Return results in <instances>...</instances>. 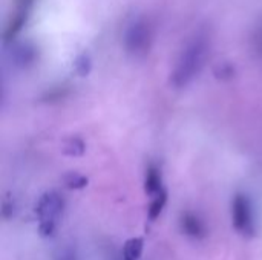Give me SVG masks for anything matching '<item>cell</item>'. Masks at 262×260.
Returning a JSON list of instances; mask_svg holds the SVG:
<instances>
[{
    "label": "cell",
    "mask_w": 262,
    "mask_h": 260,
    "mask_svg": "<svg viewBox=\"0 0 262 260\" xmlns=\"http://www.w3.org/2000/svg\"><path fill=\"white\" fill-rule=\"evenodd\" d=\"M63 211V199L55 192L45 193L37 205H35V215L38 219V234L43 239L54 238L57 231V221Z\"/></svg>",
    "instance_id": "cell-2"
},
{
    "label": "cell",
    "mask_w": 262,
    "mask_h": 260,
    "mask_svg": "<svg viewBox=\"0 0 262 260\" xmlns=\"http://www.w3.org/2000/svg\"><path fill=\"white\" fill-rule=\"evenodd\" d=\"M180 228L183 231V234H186L190 239L195 241H203L207 236V228L204 225V222L201 221V218L192 211H186L181 215L180 218Z\"/></svg>",
    "instance_id": "cell-5"
},
{
    "label": "cell",
    "mask_w": 262,
    "mask_h": 260,
    "mask_svg": "<svg viewBox=\"0 0 262 260\" xmlns=\"http://www.w3.org/2000/svg\"><path fill=\"white\" fill-rule=\"evenodd\" d=\"M232 224L243 238L255 236V218L252 202L246 195H236L232 201Z\"/></svg>",
    "instance_id": "cell-3"
},
{
    "label": "cell",
    "mask_w": 262,
    "mask_h": 260,
    "mask_svg": "<svg viewBox=\"0 0 262 260\" xmlns=\"http://www.w3.org/2000/svg\"><path fill=\"white\" fill-rule=\"evenodd\" d=\"M55 260H77V253L71 245H64L57 251Z\"/></svg>",
    "instance_id": "cell-9"
},
{
    "label": "cell",
    "mask_w": 262,
    "mask_h": 260,
    "mask_svg": "<svg viewBox=\"0 0 262 260\" xmlns=\"http://www.w3.org/2000/svg\"><path fill=\"white\" fill-rule=\"evenodd\" d=\"M209 37L203 34H196L183 49L175 70H173V84L177 87L187 86L203 69L204 61L209 54Z\"/></svg>",
    "instance_id": "cell-1"
},
{
    "label": "cell",
    "mask_w": 262,
    "mask_h": 260,
    "mask_svg": "<svg viewBox=\"0 0 262 260\" xmlns=\"http://www.w3.org/2000/svg\"><path fill=\"white\" fill-rule=\"evenodd\" d=\"M144 250L143 238H130L123 247V260H140Z\"/></svg>",
    "instance_id": "cell-6"
},
{
    "label": "cell",
    "mask_w": 262,
    "mask_h": 260,
    "mask_svg": "<svg viewBox=\"0 0 262 260\" xmlns=\"http://www.w3.org/2000/svg\"><path fill=\"white\" fill-rule=\"evenodd\" d=\"M86 184H88V179L83 178V176H78V175H69L68 179H66V185L69 188H75V190L83 188Z\"/></svg>",
    "instance_id": "cell-10"
},
{
    "label": "cell",
    "mask_w": 262,
    "mask_h": 260,
    "mask_svg": "<svg viewBox=\"0 0 262 260\" xmlns=\"http://www.w3.org/2000/svg\"><path fill=\"white\" fill-rule=\"evenodd\" d=\"M166 202H167V193L164 190H161L158 195H155V199L152 201L150 207H149V218L150 221H155L160 218V215L163 213L164 207H166Z\"/></svg>",
    "instance_id": "cell-7"
},
{
    "label": "cell",
    "mask_w": 262,
    "mask_h": 260,
    "mask_svg": "<svg viewBox=\"0 0 262 260\" xmlns=\"http://www.w3.org/2000/svg\"><path fill=\"white\" fill-rule=\"evenodd\" d=\"M146 192L149 195H158L161 192V179L160 173L155 169H150L146 175Z\"/></svg>",
    "instance_id": "cell-8"
},
{
    "label": "cell",
    "mask_w": 262,
    "mask_h": 260,
    "mask_svg": "<svg viewBox=\"0 0 262 260\" xmlns=\"http://www.w3.org/2000/svg\"><path fill=\"white\" fill-rule=\"evenodd\" d=\"M2 215H3L5 219H11V218H12V215H14V205H12L11 201H6V202L3 204V207H2Z\"/></svg>",
    "instance_id": "cell-11"
},
{
    "label": "cell",
    "mask_w": 262,
    "mask_h": 260,
    "mask_svg": "<svg viewBox=\"0 0 262 260\" xmlns=\"http://www.w3.org/2000/svg\"><path fill=\"white\" fill-rule=\"evenodd\" d=\"M152 40L150 26L144 20H135L129 25L124 35V44L129 52L140 54L149 49Z\"/></svg>",
    "instance_id": "cell-4"
}]
</instances>
